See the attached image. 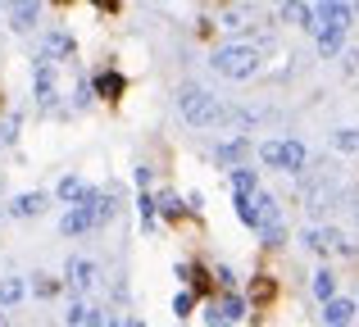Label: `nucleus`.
I'll list each match as a JSON object with an SVG mask.
<instances>
[{
  "instance_id": "obj_1",
  "label": "nucleus",
  "mask_w": 359,
  "mask_h": 327,
  "mask_svg": "<svg viewBox=\"0 0 359 327\" xmlns=\"http://www.w3.org/2000/svg\"><path fill=\"white\" fill-rule=\"evenodd\" d=\"M177 109H182V118L191 127H223V123H232V109L223 105L219 96H210L205 87H187L182 96H177Z\"/></svg>"
},
{
  "instance_id": "obj_2",
  "label": "nucleus",
  "mask_w": 359,
  "mask_h": 327,
  "mask_svg": "<svg viewBox=\"0 0 359 327\" xmlns=\"http://www.w3.org/2000/svg\"><path fill=\"white\" fill-rule=\"evenodd\" d=\"M210 69L219 73V78L245 82V78H255V73H259V50H255V46H245V41L219 46V50H214V60H210Z\"/></svg>"
},
{
  "instance_id": "obj_3",
  "label": "nucleus",
  "mask_w": 359,
  "mask_h": 327,
  "mask_svg": "<svg viewBox=\"0 0 359 327\" xmlns=\"http://www.w3.org/2000/svg\"><path fill=\"white\" fill-rule=\"evenodd\" d=\"M259 164L282 168V173H300V168L309 164V151H305V141H296V137H287V141H264L259 146Z\"/></svg>"
},
{
  "instance_id": "obj_4",
  "label": "nucleus",
  "mask_w": 359,
  "mask_h": 327,
  "mask_svg": "<svg viewBox=\"0 0 359 327\" xmlns=\"http://www.w3.org/2000/svg\"><path fill=\"white\" fill-rule=\"evenodd\" d=\"M91 228H100V223H96V191H91L82 204H73V209L60 218V232H64V237H78V232H91Z\"/></svg>"
},
{
  "instance_id": "obj_5",
  "label": "nucleus",
  "mask_w": 359,
  "mask_h": 327,
  "mask_svg": "<svg viewBox=\"0 0 359 327\" xmlns=\"http://www.w3.org/2000/svg\"><path fill=\"white\" fill-rule=\"evenodd\" d=\"M78 55V46H73V36L64 32V27H55V32L41 36V50H36V64H60V60H73Z\"/></svg>"
},
{
  "instance_id": "obj_6",
  "label": "nucleus",
  "mask_w": 359,
  "mask_h": 327,
  "mask_svg": "<svg viewBox=\"0 0 359 327\" xmlns=\"http://www.w3.org/2000/svg\"><path fill=\"white\" fill-rule=\"evenodd\" d=\"M64 277H69V286H73V291H78V295H87L91 286H96L100 268L91 264L87 255H73V259H69V268H64Z\"/></svg>"
},
{
  "instance_id": "obj_7",
  "label": "nucleus",
  "mask_w": 359,
  "mask_h": 327,
  "mask_svg": "<svg viewBox=\"0 0 359 327\" xmlns=\"http://www.w3.org/2000/svg\"><path fill=\"white\" fill-rule=\"evenodd\" d=\"M305 246L314 250V255H337V250H346V237L337 228H309L305 232Z\"/></svg>"
},
{
  "instance_id": "obj_8",
  "label": "nucleus",
  "mask_w": 359,
  "mask_h": 327,
  "mask_svg": "<svg viewBox=\"0 0 359 327\" xmlns=\"http://www.w3.org/2000/svg\"><path fill=\"white\" fill-rule=\"evenodd\" d=\"M355 314H359V305H355V300H346V295H337V300H327V305H323V323H327V327H351Z\"/></svg>"
},
{
  "instance_id": "obj_9",
  "label": "nucleus",
  "mask_w": 359,
  "mask_h": 327,
  "mask_svg": "<svg viewBox=\"0 0 359 327\" xmlns=\"http://www.w3.org/2000/svg\"><path fill=\"white\" fill-rule=\"evenodd\" d=\"M46 204H50L46 191H27V195H14L9 214H14V218H36V214H46Z\"/></svg>"
},
{
  "instance_id": "obj_10",
  "label": "nucleus",
  "mask_w": 359,
  "mask_h": 327,
  "mask_svg": "<svg viewBox=\"0 0 359 327\" xmlns=\"http://www.w3.org/2000/svg\"><path fill=\"white\" fill-rule=\"evenodd\" d=\"M32 82H36V105L50 109V105H55V96H60V91H55V69H50V64H36Z\"/></svg>"
},
{
  "instance_id": "obj_11",
  "label": "nucleus",
  "mask_w": 359,
  "mask_h": 327,
  "mask_svg": "<svg viewBox=\"0 0 359 327\" xmlns=\"http://www.w3.org/2000/svg\"><path fill=\"white\" fill-rule=\"evenodd\" d=\"M36 18H41V5L36 0H23V5H9V27L14 32H32Z\"/></svg>"
},
{
  "instance_id": "obj_12",
  "label": "nucleus",
  "mask_w": 359,
  "mask_h": 327,
  "mask_svg": "<svg viewBox=\"0 0 359 327\" xmlns=\"http://www.w3.org/2000/svg\"><path fill=\"white\" fill-rule=\"evenodd\" d=\"M259 191V173L255 168H232V200H250Z\"/></svg>"
},
{
  "instance_id": "obj_13",
  "label": "nucleus",
  "mask_w": 359,
  "mask_h": 327,
  "mask_svg": "<svg viewBox=\"0 0 359 327\" xmlns=\"http://www.w3.org/2000/svg\"><path fill=\"white\" fill-rule=\"evenodd\" d=\"M27 295V282L18 273H9V277H0V309H9V305H18Z\"/></svg>"
},
{
  "instance_id": "obj_14",
  "label": "nucleus",
  "mask_w": 359,
  "mask_h": 327,
  "mask_svg": "<svg viewBox=\"0 0 359 327\" xmlns=\"http://www.w3.org/2000/svg\"><path fill=\"white\" fill-rule=\"evenodd\" d=\"M341 46H346V27H323L318 32V55L332 60V55H341Z\"/></svg>"
},
{
  "instance_id": "obj_15",
  "label": "nucleus",
  "mask_w": 359,
  "mask_h": 327,
  "mask_svg": "<svg viewBox=\"0 0 359 327\" xmlns=\"http://www.w3.org/2000/svg\"><path fill=\"white\" fill-rule=\"evenodd\" d=\"M155 209L164 214V218H182V214H187V200L177 191H159L155 195Z\"/></svg>"
},
{
  "instance_id": "obj_16",
  "label": "nucleus",
  "mask_w": 359,
  "mask_h": 327,
  "mask_svg": "<svg viewBox=\"0 0 359 327\" xmlns=\"http://www.w3.org/2000/svg\"><path fill=\"white\" fill-rule=\"evenodd\" d=\"M87 195H91V191H87V186L78 182V177H64V182L55 186V200H69V204H82Z\"/></svg>"
},
{
  "instance_id": "obj_17",
  "label": "nucleus",
  "mask_w": 359,
  "mask_h": 327,
  "mask_svg": "<svg viewBox=\"0 0 359 327\" xmlns=\"http://www.w3.org/2000/svg\"><path fill=\"white\" fill-rule=\"evenodd\" d=\"M245 151H250V141H245V137H237V141H223L214 155H219V164H241Z\"/></svg>"
},
{
  "instance_id": "obj_18",
  "label": "nucleus",
  "mask_w": 359,
  "mask_h": 327,
  "mask_svg": "<svg viewBox=\"0 0 359 327\" xmlns=\"http://www.w3.org/2000/svg\"><path fill=\"white\" fill-rule=\"evenodd\" d=\"M314 295H318V300H337V277L332 273H327V268H318V273H314Z\"/></svg>"
},
{
  "instance_id": "obj_19",
  "label": "nucleus",
  "mask_w": 359,
  "mask_h": 327,
  "mask_svg": "<svg viewBox=\"0 0 359 327\" xmlns=\"http://www.w3.org/2000/svg\"><path fill=\"white\" fill-rule=\"evenodd\" d=\"M214 309H219V314H223L228 323H237L241 314H245V300H241V295H232V291H228V295H223L219 305H214Z\"/></svg>"
},
{
  "instance_id": "obj_20",
  "label": "nucleus",
  "mask_w": 359,
  "mask_h": 327,
  "mask_svg": "<svg viewBox=\"0 0 359 327\" xmlns=\"http://www.w3.org/2000/svg\"><path fill=\"white\" fill-rule=\"evenodd\" d=\"M91 87H96V96H109V100H114L118 91H123V78H118V73H100Z\"/></svg>"
},
{
  "instance_id": "obj_21",
  "label": "nucleus",
  "mask_w": 359,
  "mask_h": 327,
  "mask_svg": "<svg viewBox=\"0 0 359 327\" xmlns=\"http://www.w3.org/2000/svg\"><path fill=\"white\" fill-rule=\"evenodd\" d=\"M18 132H23V118L9 114L5 123H0V146H14V141H18Z\"/></svg>"
},
{
  "instance_id": "obj_22",
  "label": "nucleus",
  "mask_w": 359,
  "mask_h": 327,
  "mask_svg": "<svg viewBox=\"0 0 359 327\" xmlns=\"http://www.w3.org/2000/svg\"><path fill=\"white\" fill-rule=\"evenodd\" d=\"M118 214V195H96V223H109Z\"/></svg>"
},
{
  "instance_id": "obj_23",
  "label": "nucleus",
  "mask_w": 359,
  "mask_h": 327,
  "mask_svg": "<svg viewBox=\"0 0 359 327\" xmlns=\"http://www.w3.org/2000/svg\"><path fill=\"white\" fill-rule=\"evenodd\" d=\"M332 146H337V151H359V127H341V132H332Z\"/></svg>"
},
{
  "instance_id": "obj_24",
  "label": "nucleus",
  "mask_w": 359,
  "mask_h": 327,
  "mask_svg": "<svg viewBox=\"0 0 359 327\" xmlns=\"http://www.w3.org/2000/svg\"><path fill=\"white\" fill-rule=\"evenodd\" d=\"M137 209H141V228H155V218H159V209H155V195H141V200H137Z\"/></svg>"
},
{
  "instance_id": "obj_25",
  "label": "nucleus",
  "mask_w": 359,
  "mask_h": 327,
  "mask_svg": "<svg viewBox=\"0 0 359 327\" xmlns=\"http://www.w3.org/2000/svg\"><path fill=\"white\" fill-rule=\"evenodd\" d=\"M91 327H128V323H123V314H114V309H91Z\"/></svg>"
},
{
  "instance_id": "obj_26",
  "label": "nucleus",
  "mask_w": 359,
  "mask_h": 327,
  "mask_svg": "<svg viewBox=\"0 0 359 327\" xmlns=\"http://www.w3.org/2000/svg\"><path fill=\"white\" fill-rule=\"evenodd\" d=\"M32 291L36 295H46V300H50L55 291H60V277H50V273H36V282H32Z\"/></svg>"
},
{
  "instance_id": "obj_27",
  "label": "nucleus",
  "mask_w": 359,
  "mask_h": 327,
  "mask_svg": "<svg viewBox=\"0 0 359 327\" xmlns=\"http://www.w3.org/2000/svg\"><path fill=\"white\" fill-rule=\"evenodd\" d=\"M69 327H91V309H87V305H69Z\"/></svg>"
},
{
  "instance_id": "obj_28",
  "label": "nucleus",
  "mask_w": 359,
  "mask_h": 327,
  "mask_svg": "<svg viewBox=\"0 0 359 327\" xmlns=\"http://www.w3.org/2000/svg\"><path fill=\"white\" fill-rule=\"evenodd\" d=\"M91 96H96V87L82 78V82H78V91H73V105H78V109H82V105H91Z\"/></svg>"
},
{
  "instance_id": "obj_29",
  "label": "nucleus",
  "mask_w": 359,
  "mask_h": 327,
  "mask_svg": "<svg viewBox=\"0 0 359 327\" xmlns=\"http://www.w3.org/2000/svg\"><path fill=\"white\" fill-rule=\"evenodd\" d=\"M191 309H196V295H191V291H182V295L173 300V314H182V319H187Z\"/></svg>"
},
{
  "instance_id": "obj_30",
  "label": "nucleus",
  "mask_w": 359,
  "mask_h": 327,
  "mask_svg": "<svg viewBox=\"0 0 359 327\" xmlns=\"http://www.w3.org/2000/svg\"><path fill=\"white\" fill-rule=\"evenodd\" d=\"M264 241H269V246H282V241H287V228H282V223L278 228H264Z\"/></svg>"
},
{
  "instance_id": "obj_31",
  "label": "nucleus",
  "mask_w": 359,
  "mask_h": 327,
  "mask_svg": "<svg viewBox=\"0 0 359 327\" xmlns=\"http://www.w3.org/2000/svg\"><path fill=\"white\" fill-rule=\"evenodd\" d=\"M346 69H351V73H359V50H346Z\"/></svg>"
},
{
  "instance_id": "obj_32",
  "label": "nucleus",
  "mask_w": 359,
  "mask_h": 327,
  "mask_svg": "<svg viewBox=\"0 0 359 327\" xmlns=\"http://www.w3.org/2000/svg\"><path fill=\"white\" fill-rule=\"evenodd\" d=\"M0 327H5V309H0Z\"/></svg>"
}]
</instances>
